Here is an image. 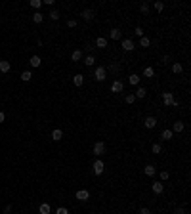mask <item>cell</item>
<instances>
[{
    "mask_svg": "<svg viewBox=\"0 0 191 214\" xmlns=\"http://www.w3.org/2000/svg\"><path fill=\"white\" fill-rule=\"evenodd\" d=\"M38 212H40V214H50L52 209H50V205H48V203H42V205L38 206Z\"/></svg>",
    "mask_w": 191,
    "mask_h": 214,
    "instance_id": "14",
    "label": "cell"
},
{
    "mask_svg": "<svg viewBox=\"0 0 191 214\" xmlns=\"http://www.w3.org/2000/svg\"><path fill=\"white\" fill-rule=\"evenodd\" d=\"M143 172H145V176H155V174H157V170H155L153 165H147V166L143 168Z\"/></svg>",
    "mask_w": 191,
    "mask_h": 214,
    "instance_id": "22",
    "label": "cell"
},
{
    "mask_svg": "<svg viewBox=\"0 0 191 214\" xmlns=\"http://www.w3.org/2000/svg\"><path fill=\"white\" fill-rule=\"evenodd\" d=\"M92 168H94V174H96V176H101L103 170H105V165H103L101 159H97V161L94 162V166H92Z\"/></svg>",
    "mask_w": 191,
    "mask_h": 214,
    "instance_id": "2",
    "label": "cell"
},
{
    "mask_svg": "<svg viewBox=\"0 0 191 214\" xmlns=\"http://www.w3.org/2000/svg\"><path fill=\"white\" fill-rule=\"evenodd\" d=\"M182 71H183V65H182L180 61H176L174 65H172V73H174V75H180Z\"/></svg>",
    "mask_w": 191,
    "mask_h": 214,
    "instance_id": "19",
    "label": "cell"
},
{
    "mask_svg": "<svg viewBox=\"0 0 191 214\" xmlns=\"http://www.w3.org/2000/svg\"><path fill=\"white\" fill-rule=\"evenodd\" d=\"M151 189H153V193H157V195H161L162 191H164V184L162 182H153V185H151Z\"/></svg>",
    "mask_w": 191,
    "mask_h": 214,
    "instance_id": "7",
    "label": "cell"
},
{
    "mask_svg": "<svg viewBox=\"0 0 191 214\" xmlns=\"http://www.w3.org/2000/svg\"><path fill=\"white\" fill-rule=\"evenodd\" d=\"M176 214H186V210H183V209H178V210H176Z\"/></svg>",
    "mask_w": 191,
    "mask_h": 214,
    "instance_id": "43",
    "label": "cell"
},
{
    "mask_svg": "<svg viewBox=\"0 0 191 214\" xmlns=\"http://www.w3.org/2000/svg\"><path fill=\"white\" fill-rule=\"evenodd\" d=\"M140 46L149 48V37H141V40H140Z\"/></svg>",
    "mask_w": 191,
    "mask_h": 214,
    "instance_id": "30",
    "label": "cell"
},
{
    "mask_svg": "<svg viewBox=\"0 0 191 214\" xmlns=\"http://www.w3.org/2000/svg\"><path fill=\"white\" fill-rule=\"evenodd\" d=\"M140 10H141V13H147V12H149V4H147V2H143V4L140 6Z\"/></svg>",
    "mask_w": 191,
    "mask_h": 214,
    "instance_id": "34",
    "label": "cell"
},
{
    "mask_svg": "<svg viewBox=\"0 0 191 214\" xmlns=\"http://www.w3.org/2000/svg\"><path fill=\"white\" fill-rule=\"evenodd\" d=\"M82 63H84L86 67H92V65L96 63V58H94V55H90V54H88L86 58H84V61H82Z\"/></svg>",
    "mask_w": 191,
    "mask_h": 214,
    "instance_id": "17",
    "label": "cell"
},
{
    "mask_svg": "<svg viewBox=\"0 0 191 214\" xmlns=\"http://www.w3.org/2000/svg\"><path fill=\"white\" fill-rule=\"evenodd\" d=\"M4 119H6V115H4L2 111H0V123H4Z\"/></svg>",
    "mask_w": 191,
    "mask_h": 214,
    "instance_id": "42",
    "label": "cell"
},
{
    "mask_svg": "<svg viewBox=\"0 0 191 214\" xmlns=\"http://www.w3.org/2000/svg\"><path fill=\"white\" fill-rule=\"evenodd\" d=\"M42 19H44V16H42L40 12H34L33 13V21H34V23H42Z\"/></svg>",
    "mask_w": 191,
    "mask_h": 214,
    "instance_id": "26",
    "label": "cell"
},
{
    "mask_svg": "<svg viewBox=\"0 0 191 214\" xmlns=\"http://www.w3.org/2000/svg\"><path fill=\"white\" fill-rule=\"evenodd\" d=\"M124 102H126V103H128V105H132L134 102H136V96H134V94H128V96H126V98H124Z\"/></svg>",
    "mask_w": 191,
    "mask_h": 214,
    "instance_id": "31",
    "label": "cell"
},
{
    "mask_svg": "<svg viewBox=\"0 0 191 214\" xmlns=\"http://www.w3.org/2000/svg\"><path fill=\"white\" fill-rule=\"evenodd\" d=\"M183 128H186V124H183L182 120H176L174 126H172V132H183Z\"/></svg>",
    "mask_w": 191,
    "mask_h": 214,
    "instance_id": "13",
    "label": "cell"
},
{
    "mask_svg": "<svg viewBox=\"0 0 191 214\" xmlns=\"http://www.w3.org/2000/svg\"><path fill=\"white\" fill-rule=\"evenodd\" d=\"M94 77H96V80H97V82H103L105 78H107V71H105L103 67H96Z\"/></svg>",
    "mask_w": 191,
    "mask_h": 214,
    "instance_id": "1",
    "label": "cell"
},
{
    "mask_svg": "<svg viewBox=\"0 0 191 214\" xmlns=\"http://www.w3.org/2000/svg\"><path fill=\"white\" fill-rule=\"evenodd\" d=\"M168 178H170V172H168V170H162V172H161V180H162V182H166Z\"/></svg>",
    "mask_w": 191,
    "mask_h": 214,
    "instance_id": "33",
    "label": "cell"
},
{
    "mask_svg": "<svg viewBox=\"0 0 191 214\" xmlns=\"http://www.w3.org/2000/svg\"><path fill=\"white\" fill-rule=\"evenodd\" d=\"M128 82L132 84V86H138V84H140V77H138L136 73H132V75L128 77Z\"/></svg>",
    "mask_w": 191,
    "mask_h": 214,
    "instance_id": "20",
    "label": "cell"
},
{
    "mask_svg": "<svg viewBox=\"0 0 191 214\" xmlns=\"http://www.w3.org/2000/svg\"><path fill=\"white\" fill-rule=\"evenodd\" d=\"M82 17H84V19H86V21H90V19H94V12H92V10H84V12H82Z\"/></svg>",
    "mask_w": 191,
    "mask_h": 214,
    "instance_id": "28",
    "label": "cell"
},
{
    "mask_svg": "<svg viewBox=\"0 0 191 214\" xmlns=\"http://www.w3.org/2000/svg\"><path fill=\"white\" fill-rule=\"evenodd\" d=\"M151 151H153L155 155H159V153H162V147H161L159 144H153V145H151Z\"/></svg>",
    "mask_w": 191,
    "mask_h": 214,
    "instance_id": "29",
    "label": "cell"
},
{
    "mask_svg": "<svg viewBox=\"0 0 191 214\" xmlns=\"http://www.w3.org/2000/svg\"><path fill=\"white\" fill-rule=\"evenodd\" d=\"M50 19L58 21V19H59V12H58V10H52V12H50Z\"/></svg>",
    "mask_w": 191,
    "mask_h": 214,
    "instance_id": "32",
    "label": "cell"
},
{
    "mask_svg": "<svg viewBox=\"0 0 191 214\" xmlns=\"http://www.w3.org/2000/svg\"><path fill=\"white\" fill-rule=\"evenodd\" d=\"M153 75H155V69H153L151 65H147V67L143 69V77H147V78H151Z\"/></svg>",
    "mask_w": 191,
    "mask_h": 214,
    "instance_id": "25",
    "label": "cell"
},
{
    "mask_svg": "<svg viewBox=\"0 0 191 214\" xmlns=\"http://www.w3.org/2000/svg\"><path fill=\"white\" fill-rule=\"evenodd\" d=\"M103 153H105V144H103V141H96V144H94V155L101 157Z\"/></svg>",
    "mask_w": 191,
    "mask_h": 214,
    "instance_id": "4",
    "label": "cell"
},
{
    "mask_svg": "<svg viewBox=\"0 0 191 214\" xmlns=\"http://www.w3.org/2000/svg\"><path fill=\"white\" fill-rule=\"evenodd\" d=\"M55 214H69V210L65 209V206H59V209L55 210Z\"/></svg>",
    "mask_w": 191,
    "mask_h": 214,
    "instance_id": "37",
    "label": "cell"
},
{
    "mask_svg": "<svg viewBox=\"0 0 191 214\" xmlns=\"http://www.w3.org/2000/svg\"><path fill=\"white\" fill-rule=\"evenodd\" d=\"M10 69H12L10 61H6V59H2V61H0V73H8Z\"/></svg>",
    "mask_w": 191,
    "mask_h": 214,
    "instance_id": "11",
    "label": "cell"
},
{
    "mask_svg": "<svg viewBox=\"0 0 191 214\" xmlns=\"http://www.w3.org/2000/svg\"><path fill=\"white\" fill-rule=\"evenodd\" d=\"M31 78H33V73H31V71H23V73H21V80H23V82H29Z\"/></svg>",
    "mask_w": 191,
    "mask_h": 214,
    "instance_id": "24",
    "label": "cell"
},
{
    "mask_svg": "<svg viewBox=\"0 0 191 214\" xmlns=\"http://www.w3.org/2000/svg\"><path fill=\"white\" fill-rule=\"evenodd\" d=\"M134 33H136V37H143V29H141V27H136Z\"/></svg>",
    "mask_w": 191,
    "mask_h": 214,
    "instance_id": "39",
    "label": "cell"
},
{
    "mask_svg": "<svg viewBox=\"0 0 191 214\" xmlns=\"http://www.w3.org/2000/svg\"><path fill=\"white\" fill-rule=\"evenodd\" d=\"M61 138H63V132L59 130V128H55V130H52V140H54V141H59Z\"/></svg>",
    "mask_w": 191,
    "mask_h": 214,
    "instance_id": "16",
    "label": "cell"
},
{
    "mask_svg": "<svg viewBox=\"0 0 191 214\" xmlns=\"http://www.w3.org/2000/svg\"><path fill=\"white\" fill-rule=\"evenodd\" d=\"M121 46H122V50H124V52H132V50L136 48V44H134V40H130V38H124Z\"/></svg>",
    "mask_w": 191,
    "mask_h": 214,
    "instance_id": "5",
    "label": "cell"
},
{
    "mask_svg": "<svg viewBox=\"0 0 191 214\" xmlns=\"http://www.w3.org/2000/svg\"><path fill=\"white\" fill-rule=\"evenodd\" d=\"M67 25L71 27V29H75V27H76V19H69V21H67Z\"/></svg>",
    "mask_w": 191,
    "mask_h": 214,
    "instance_id": "38",
    "label": "cell"
},
{
    "mask_svg": "<svg viewBox=\"0 0 191 214\" xmlns=\"http://www.w3.org/2000/svg\"><path fill=\"white\" fill-rule=\"evenodd\" d=\"M138 214H151V212H149V209H145V206H143V209H140Z\"/></svg>",
    "mask_w": 191,
    "mask_h": 214,
    "instance_id": "40",
    "label": "cell"
},
{
    "mask_svg": "<svg viewBox=\"0 0 191 214\" xmlns=\"http://www.w3.org/2000/svg\"><path fill=\"white\" fill-rule=\"evenodd\" d=\"M162 102H164V105H172V102H174L172 92H164V94H162Z\"/></svg>",
    "mask_w": 191,
    "mask_h": 214,
    "instance_id": "8",
    "label": "cell"
},
{
    "mask_svg": "<svg viewBox=\"0 0 191 214\" xmlns=\"http://www.w3.org/2000/svg\"><path fill=\"white\" fill-rule=\"evenodd\" d=\"M155 10H157V12H162V10H164V4H162V2H155Z\"/></svg>",
    "mask_w": 191,
    "mask_h": 214,
    "instance_id": "36",
    "label": "cell"
},
{
    "mask_svg": "<svg viewBox=\"0 0 191 214\" xmlns=\"http://www.w3.org/2000/svg\"><path fill=\"white\" fill-rule=\"evenodd\" d=\"M172 134H174L172 130H162V134H161V138L168 141V140H172Z\"/></svg>",
    "mask_w": 191,
    "mask_h": 214,
    "instance_id": "27",
    "label": "cell"
},
{
    "mask_svg": "<svg viewBox=\"0 0 191 214\" xmlns=\"http://www.w3.org/2000/svg\"><path fill=\"white\" fill-rule=\"evenodd\" d=\"M29 63H31L33 67H40V65H42V59L38 58V55H33V58L29 59Z\"/></svg>",
    "mask_w": 191,
    "mask_h": 214,
    "instance_id": "21",
    "label": "cell"
},
{
    "mask_svg": "<svg viewBox=\"0 0 191 214\" xmlns=\"http://www.w3.org/2000/svg\"><path fill=\"white\" fill-rule=\"evenodd\" d=\"M71 59H73V61H80V59H82V52H80V50H73Z\"/></svg>",
    "mask_w": 191,
    "mask_h": 214,
    "instance_id": "23",
    "label": "cell"
},
{
    "mask_svg": "<svg viewBox=\"0 0 191 214\" xmlns=\"http://www.w3.org/2000/svg\"><path fill=\"white\" fill-rule=\"evenodd\" d=\"M82 82H84V77H82V75H75V77H73V84H75L76 88L82 86Z\"/></svg>",
    "mask_w": 191,
    "mask_h": 214,
    "instance_id": "18",
    "label": "cell"
},
{
    "mask_svg": "<svg viewBox=\"0 0 191 214\" xmlns=\"http://www.w3.org/2000/svg\"><path fill=\"white\" fill-rule=\"evenodd\" d=\"M10 212H12V206L8 205V206H6V209H4V214H10Z\"/></svg>",
    "mask_w": 191,
    "mask_h": 214,
    "instance_id": "41",
    "label": "cell"
},
{
    "mask_svg": "<svg viewBox=\"0 0 191 214\" xmlns=\"http://www.w3.org/2000/svg\"><path fill=\"white\" fill-rule=\"evenodd\" d=\"M31 6H33V8H40V6H42V0H31Z\"/></svg>",
    "mask_w": 191,
    "mask_h": 214,
    "instance_id": "35",
    "label": "cell"
},
{
    "mask_svg": "<svg viewBox=\"0 0 191 214\" xmlns=\"http://www.w3.org/2000/svg\"><path fill=\"white\" fill-rule=\"evenodd\" d=\"M75 197L79 199V201H88V199H90V191L88 189H79Z\"/></svg>",
    "mask_w": 191,
    "mask_h": 214,
    "instance_id": "6",
    "label": "cell"
},
{
    "mask_svg": "<svg viewBox=\"0 0 191 214\" xmlns=\"http://www.w3.org/2000/svg\"><path fill=\"white\" fill-rule=\"evenodd\" d=\"M136 99H141V98H145L147 96V88H143V86H138V90H136Z\"/></svg>",
    "mask_w": 191,
    "mask_h": 214,
    "instance_id": "10",
    "label": "cell"
},
{
    "mask_svg": "<svg viewBox=\"0 0 191 214\" xmlns=\"http://www.w3.org/2000/svg\"><path fill=\"white\" fill-rule=\"evenodd\" d=\"M143 124H145V128H149V130H151V128L157 126V119H155V117H147Z\"/></svg>",
    "mask_w": 191,
    "mask_h": 214,
    "instance_id": "9",
    "label": "cell"
},
{
    "mask_svg": "<svg viewBox=\"0 0 191 214\" xmlns=\"http://www.w3.org/2000/svg\"><path fill=\"white\" fill-rule=\"evenodd\" d=\"M122 90H124V82L122 80H115L111 84V92H113V94H121Z\"/></svg>",
    "mask_w": 191,
    "mask_h": 214,
    "instance_id": "3",
    "label": "cell"
},
{
    "mask_svg": "<svg viewBox=\"0 0 191 214\" xmlns=\"http://www.w3.org/2000/svg\"><path fill=\"white\" fill-rule=\"evenodd\" d=\"M105 46H107V38H103V37H97L96 38V48H105Z\"/></svg>",
    "mask_w": 191,
    "mask_h": 214,
    "instance_id": "15",
    "label": "cell"
},
{
    "mask_svg": "<svg viewBox=\"0 0 191 214\" xmlns=\"http://www.w3.org/2000/svg\"><path fill=\"white\" fill-rule=\"evenodd\" d=\"M109 37H111L113 40H118V38H121V37H122V31H121V29H111V33H109Z\"/></svg>",
    "mask_w": 191,
    "mask_h": 214,
    "instance_id": "12",
    "label": "cell"
}]
</instances>
